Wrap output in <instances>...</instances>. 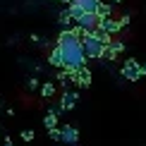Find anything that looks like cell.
I'll return each instance as SVG.
<instances>
[{"label": "cell", "mask_w": 146, "mask_h": 146, "mask_svg": "<svg viewBox=\"0 0 146 146\" xmlns=\"http://www.w3.org/2000/svg\"><path fill=\"white\" fill-rule=\"evenodd\" d=\"M55 46H60L62 50V60L65 70H79L86 65V55H84V48H82V41H77V36L72 34V29H62L58 34V41Z\"/></svg>", "instance_id": "6da1fadb"}, {"label": "cell", "mask_w": 146, "mask_h": 146, "mask_svg": "<svg viewBox=\"0 0 146 146\" xmlns=\"http://www.w3.org/2000/svg\"><path fill=\"white\" fill-rule=\"evenodd\" d=\"M82 48H84V55H86V60H101V58H103V48H106V46H103L101 41L89 31V36L82 41Z\"/></svg>", "instance_id": "7a4b0ae2"}, {"label": "cell", "mask_w": 146, "mask_h": 146, "mask_svg": "<svg viewBox=\"0 0 146 146\" xmlns=\"http://www.w3.org/2000/svg\"><path fill=\"white\" fill-rule=\"evenodd\" d=\"M120 74H122L125 79H129V82H139V79L144 77V72H141V65H139V60L129 58V60H125V62H122V70H120Z\"/></svg>", "instance_id": "3957f363"}, {"label": "cell", "mask_w": 146, "mask_h": 146, "mask_svg": "<svg viewBox=\"0 0 146 146\" xmlns=\"http://www.w3.org/2000/svg\"><path fill=\"white\" fill-rule=\"evenodd\" d=\"M72 84L79 86V89H89L91 86V70L86 67V65L79 67V70H74V74H72Z\"/></svg>", "instance_id": "277c9868"}, {"label": "cell", "mask_w": 146, "mask_h": 146, "mask_svg": "<svg viewBox=\"0 0 146 146\" xmlns=\"http://www.w3.org/2000/svg\"><path fill=\"white\" fill-rule=\"evenodd\" d=\"M120 53H125V43L122 41H110V43H108L106 48H103V58L101 60H117L120 58Z\"/></svg>", "instance_id": "5b68a950"}, {"label": "cell", "mask_w": 146, "mask_h": 146, "mask_svg": "<svg viewBox=\"0 0 146 146\" xmlns=\"http://www.w3.org/2000/svg\"><path fill=\"white\" fill-rule=\"evenodd\" d=\"M60 132H62V141L65 146H77L79 144V129L74 125H65V127H60Z\"/></svg>", "instance_id": "8992f818"}, {"label": "cell", "mask_w": 146, "mask_h": 146, "mask_svg": "<svg viewBox=\"0 0 146 146\" xmlns=\"http://www.w3.org/2000/svg\"><path fill=\"white\" fill-rule=\"evenodd\" d=\"M77 101H79V94L77 91H62V96H60V108L65 110H74L77 108Z\"/></svg>", "instance_id": "52a82bcc"}, {"label": "cell", "mask_w": 146, "mask_h": 146, "mask_svg": "<svg viewBox=\"0 0 146 146\" xmlns=\"http://www.w3.org/2000/svg\"><path fill=\"white\" fill-rule=\"evenodd\" d=\"M98 27L103 29V31H108V34H117V31H122V27H120V19H115V17H103V19H98Z\"/></svg>", "instance_id": "ba28073f"}, {"label": "cell", "mask_w": 146, "mask_h": 146, "mask_svg": "<svg viewBox=\"0 0 146 146\" xmlns=\"http://www.w3.org/2000/svg\"><path fill=\"white\" fill-rule=\"evenodd\" d=\"M77 24L82 29H86V31H91L94 27H98V15H96V12H84V15L77 19Z\"/></svg>", "instance_id": "9c48e42d"}, {"label": "cell", "mask_w": 146, "mask_h": 146, "mask_svg": "<svg viewBox=\"0 0 146 146\" xmlns=\"http://www.w3.org/2000/svg\"><path fill=\"white\" fill-rule=\"evenodd\" d=\"M48 65H53V67H62L65 60H62V50H60V46H53V50L48 53Z\"/></svg>", "instance_id": "30bf717a"}, {"label": "cell", "mask_w": 146, "mask_h": 146, "mask_svg": "<svg viewBox=\"0 0 146 146\" xmlns=\"http://www.w3.org/2000/svg\"><path fill=\"white\" fill-rule=\"evenodd\" d=\"M72 3H77L84 12H96L98 5H101V0H72Z\"/></svg>", "instance_id": "8fae6325"}, {"label": "cell", "mask_w": 146, "mask_h": 146, "mask_svg": "<svg viewBox=\"0 0 146 146\" xmlns=\"http://www.w3.org/2000/svg\"><path fill=\"white\" fill-rule=\"evenodd\" d=\"M38 91H41V96H43V98H53V96H55V91H58V86L53 82H43L38 86Z\"/></svg>", "instance_id": "7c38bea8"}, {"label": "cell", "mask_w": 146, "mask_h": 146, "mask_svg": "<svg viewBox=\"0 0 146 146\" xmlns=\"http://www.w3.org/2000/svg\"><path fill=\"white\" fill-rule=\"evenodd\" d=\"M91 34H94V36H96V38L101 41L103 46H108V43H110V41H113V36L108 34V31H103L101 27H94V29H91Z\"/></svg>", "instance_id": "4fadbf2b"}, {"label": "cell", "mask_w": 146, "mask_h": 146, "mask_svg": "<svg viewBox=\"0 0 146 146\" xmlns=\"http://www.w3.org/2000/svg\"><path fill=\"white\" fill-rule=\"evenodd\" d=\"M113 10H115L113 3H101L98 10H96V15H98V19H103V17H113Z\"/></svg>", "instance_id": "5bb4252c"}, {"label": "cell", "mask_w": 146, "mask_h": 146, "mask_svg": "<svg viewBox=\"0 0 146 146\" xmlns=\"http://www.w3.org/2000/svg\"><path fill=\"white\" fill-rule=\"evenodd\" d=\"M58 24H60V27H65V29H70V27H72V17H70L67 7L60 10V15H58Z\"/></svg>", "instance_id": "9a60e30c"}, {"label": "cell", "mask_w": 146, "mask_h": 146, "mask_svg": "<svg viewBox=\"0 0 146 146\" xmlns=\"http://www.w3.org/2000/svg\"><path fill=\"white\" fill-rule=\"evenodd\" d=\"M43 127H46V129H53V127H58V115L48 110V113H46V117H43Z\"/></svg>", "instance_id": "2e32d148"}, {"label": "cell", "mask_w": 146, "mask_h": 146, "mask_svg": "<svg viewBox=\"0 0 146 146\" xmlns=\"http://www.w3.org/2000/svg\"><path fill=\"white\" fill-rule=\"evenodd\" d=\"M48 137H50L53 141H60V139H62V132H60V127H53V129H48Z\"/></svg>", "instance_id": "e0dca14e"}, {"label": "cell", "mask_w": 146, "mask_h": 146, "mask_svg": "<svg viewBox=\"0 0 146 146\" xmlns=\"http://www.w3.org/2000/svg\"><path fill=\"white\" fill-rule=\"evenodd\" d=\"M19 137H22V139H24L27 144H31L36 134H34V129H22V134H19Z\"/></svg>", "instance_id": "ac0fdd59"}, {"label": "cell", "mask_w": 146, "mask_h": 146, "mask_svg": "<svg viewBox=\"0 0 146 146\" xmlns=\"http://www.w3.org/2000/svg\"><path fill=\"white\" fill-rule=\"evenodd\" d=\"M38 86H41V84H38V79H36V77H29V79H27V89H31V91H36Z\"/></svg>", "instance_id": "d6986e66"}, {"label": "cell", "mask_w": 146, "mask_h": 146, "mask_svg": "<svg viewBox=\"0 0 146 146\" xmlns=\"http://www.w3.org/2000/svg\"><path fill=\"white\" fill-rule=\"evenodd\" d=\"M120 27H129V15H122V17H120Z\"/></svg>", "instance_id": "ffe728a7"}, {"label": "cell", "mask_w": 146, "mask_h": 146, "mask_svg": "<svg viewBox=\"0 0 146 146\" xmlns=\"http://www.w3.org/2000/svg\"><path fill=\"white\" fill-rule=\"evenodd\" d=\"M3 146H15V141H12L10 137H3Z\"/></svg>", "instance_id": "44dd1931"}, {"label": "cell", "mask_w": 146, "mask_h": 146, "mask_svg": "<svg viewBox=\"0 0 146 146\" xmlns=\"http://www.w3.org/2000/svg\"><path fill=\"white\" fill-rule=\"evenodd\" d=\"M141 72H144V77H146V62H144V65H141Z\"/></svg>", "instance_id": "7402d4cb"}, {"label": "cell", "mask_w": 146, "mask_h": 146, "mask_svg": "<svg viewBox=\"0 0 146 146\" xmlns=\"http://www.w3.org/2000/svg\"><path fill=\"white\" fill-rule=\"evenodd\" d=\"M55 3H67V5H70V3H72V0H55Z\"/></svg>", "instance_id": "603a6c76"}, {"label": "cell", "mask_w": 146, "mask_h": 146, "mask_svg": "<svg viewBox=\"0 0 146 146\" xmlns=\"http://www.w3.org/2000/svg\"><path fill=\"white\" fill-rule=\"evenodd\" d=\"M110 3H113V5H117V3H122V0H110Z\"/></svg>", "instance_id": "cb8c5ba5"}]
</instances>
